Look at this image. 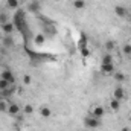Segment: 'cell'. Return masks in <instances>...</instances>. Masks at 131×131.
I'll return each instance as SVG.
<instances>
[{"instance_id": "4316f807", "label": "cell", "mask_w": 131, "mask_h": 131, "mask_svg": "<svg viewBox=\"0 0 131 131\" xmlns=\"http://www.w3.org/2000/svg\"><path fill=\"white\" fill-rule=\"evenodd\" d=\"M2 38H3V32H2V31H0V40H2Z\"/></svg>"}, {"instance_id": "277c9868", "label": "cell", "mask_w": 131, "mask_h": 131, "mask_svg": "<svg viewBox=\"0 0 131 131\" xmlns=\"http://www.w3.org/2000/svg\"><path fill=\"white\" fill-rule=\"evenodd\" d=\"M128 8L124 6V5H116L114 6V14L119 17V18H128Z\"/></svg>"}, {"instance_id": "6da1fadb", "label": "cell", "mask_w": 131, "mask_h": 131, "mask_svg": "<svg viewBox=\"0 0 131 131\" xmlns=\"http://www.w3.org/2000/svg\"><path fill=\"white\" fill-rule=\"evenodd\" d=\"M101 125H102V119H98L92 114L84 117V127L89 130H98V128H101Z\"/></svg>"}, {"instance_id": "3957f363", "label": "cell", "mask_w": 131, "mask_h": 131, "mask_svg": "<svg viewBox=\"0 0 131 131\" xmlns=\"http://www.w3.org/2000/svg\"><path fill=\"white\" fill-rule=\"evenodd\" d=\"M9 116H12V117H15V116H18L20 113H21V107L17 104V102H9V105H8V111H6Z\"/></svg>"}, {"instance_id": "7402d4cb", "label": "cell", "mask_w": 131, "mask_h": 131, "mask_svg": "<svg viewBox=\"0 0 131 131\" xmlns=\"http://www.w3.org/2000/svg\"><path fill=\"white\" fill-rule=\"evenodd\" d=\"M31 82H32V78H31L29 75H25V76H23V84H25V85H29Z\"/></svg>"}, {"instance_id": "2e32d148", "label": "cell", "mask_w": 131, "mask_h": 131, "mask_svg": "<svg viewBox=\"0 0 131 131\" xmlns=\"http://www.w3.org/2000/svg\"><path fill=\"white\" fill-rule=\"evenodd\" d=\"M73 8L75 9H84L85 8V0H73Z\"/></svg>"}, {"instance_id": "603a6c76", "label": "cell", "mask_w": 131, "mask_h": 131, "mask_svg": "<svg viewBox=\"0 0 131 131\" xmlns=\"http://www.w3.org/2000/svg\"><path fill=\"white\" fill-rule=\"evenodd\" d=\"M6 21H8V15L2 12V14H0V25H3V23H6Z\"/></svg>"}, {"instance_id": "7c38bea8", "label": "cell", "mask_w": 131, "mask_h": 131, "mask_svg": "<svg viewBox=\"0 0 131 131\" xmlns=\"http://www.w3.org/2000/svg\"><path fill=\"white\" fill-rule=\"evenodd\" d=\"M113 76H114V81H116V82H125V81H127V76H125V73H122V72H114Z\"/></svg>"}, {"instance_id": "8fae6325", "label": "cell", "mask_w": 131, "mask_h": 131, "mask_svg": "<svg viewBox=\"0 0 131 131\" xmlns=\"http://www.w3.org/2000/svg\"><path fill=\"white\" fill-rule=\"evenodd\" d=\"M101 72L105 73V75L114 73V63L113 64H101Z\"/></svg>"}, {"instance_id": "9c48e42d", "label": "cell", "mask_w": 131, "mask_h": 131, "mask_svg": "<svg viewBox=\"0 0 131 131\" xmlns=\"http://www.w3.org/2000/svg\"><path fill=\"white\" fill-rule=\"evenodd\" d=\"M114 63V57H113V53H110V52H107L105 55H102V60H101V64H113Z\"/></svg>"}, {"instance_id": "484cf974", "label": "cell", "mask_w": 131, "mask_h": 131, "mask_svg": "<svg viewBox=\"0 0 131 131\" xmlns=\"http://www.w3.org/2000/svg\"><path fill=\"white\" fill-rule=\"evenodd\" d=\"M128 20H130V21H131V11H130V12H128Z\"/></svg>"}, {"instance_id": "52a82bcc", "label": "cell", "mask_w": 131, "mask_h": 131, "mask_svg": "<svg viewBox=\"0 0 131 131\" xmlns=\"http://www.w3.org/2000/svg\"><path fill=\"white\" fill-rule=\"evenodd\" d=\"M0 31L5 35H11V34L14 32V23L12 21H6V23L0 25Z\"/></svg>"}, {"instance_id": "5b68a950", "label": "cell", "mask_w": 131, "mask_h": 131, "mask_svg": "<svg viewBox=\"0 0 131 131\" xmlns=\"http://www.w3.org/2000/svg\"><path fill=\"white\" fill-rule=\"evenodd\" d=\"M0 78H2V79H5V81H8L11 85L15 82V76H14V73H12L9 69H3V70H2V73H0Z\"/></svg>"}, {"instance_id": "d4e9b609", "label": "cell", "mask_w": 131, "mask_h": 131, "mask_svg": "<svg viewBox=\"0 0 131 131\" xmlns=\"http://www.w3.org/2000/svg\"><path fill=\"white\" fill-rule=\"evenodd\" d=\"M128 122H130V124H131V113H130V114H128Z\"/></svg>"}, {"instance_id": "ffe728a7", "label": "cell", "mask_w": 131, "mask_h": 131, "mask_svg": "<svg viewBox=\"0 0 131 131\" xmlns=\"http://www.w3.org/2000/svg\"><path fill=\"white\" fill-rule=\"evenodd\" d=\"M3 44L8 46V47H11V46H12V38H11L9 35H5V37H3Z\"/></svg>"}, {"instance_id": "cb8c5ba5", "label": "cell", "mask_w": 131, "mask_h": 131, "mask_svg": "<svg viewBox=\"0 0 131 131\" xmlns=\"http://www.w3.org/2000/svg\"><path fill=\"white\" fill-rule=\"evenodd\" d=\"M122 131H131V128H130V127H124V128H122Z\"/></svg>"}, {"instance_id": "7a4b0ae2", "label": "cell", "mask_w": 131, "mask_h": 131, "mask_svg": "<svg viewBox=\"0 0 131 131\" xmlns=\"http://www.w3.org/2000/svg\"><path fill=\"white\" fill-rule=\"evenodd\" d=\"M89 114H92V116H95V117H98V119H102L104 116H105V108H104V105H101V104H95L92 108H90V113Z\"/></svg>"}, {"instance_id": "8992f818", "label": "cell", "mask_w": 131, "mask_h": 131, "mask_svg": "<svg viewBox=\"0 0 131 131\" xmlns=\"http://www.w3.org/2000/svg\"><path fill=\"white\" fill-rule=\"evenodd\" d=\"M125 96H127V93H125V89H124L122 85L114 87V90H113V98L117 99V101H124Z\"/></svg>"}, {"instance_id": "9a60e30c", "label": "cell", "mask_w": 131, "mask_h": 131, "mask_svg": "<svg viewBox=\"0 0 131 131\" xmlns=\"http://www.w3.org/2000/svg\"><path fill=\"white\" fill-rule=\"evenodd\" d=\"M21 111H23V114H26V116H31V114H34V107L31 105V104H26V105L21 108Z\"/></svg>"}, {"instance_id": "44dd1931", "label": "cell", "mask_w": 131, "mask_h": 131, "mask_svg": "<svg viewBox=\"0 0 131 131\" xmlns=\"http://www.w3.org/2000/svg\"><path fill=\"white\" fill-rule=\"evenodd\" d=\"M44 41H46V37H44V35H41V34H40V35H37V37H35V43H37V44H43Z\"/></svg>"}, {"instance_id": "ac0fdd59", "label": "cell", "mask_w": 131, "mask_h": 131, "mask_svg": "<svg viewBox=\"0 0 131 131\" xmlns=\"http://www.w3.org/2000/svg\"><path fill=\"white\" fill-rule=\"evenodd\" d=\"M8 105H9V102H6L5 99H0V113H6L8 111Z\"/></svg>"}, {"instance_id": "30bf717a", "label": "cell", "mask_w": 131, "mask_h": 131, "mask_svg": "<svg viewBox=\"0 0 131 131\" xmlns=\"http://www.w3.org/2000/svg\"><path fill=\"white\" fill-rule=\"evenodd\" d=\"M108 105H110V110L111 111H119L121 110V101H117V99H114V98L110 99Z\"/></svg>"}, {"instance_id": "e0dca14e", "label": "cell", "mask_w": 131, "mask_h": 131, "mask_svg": "<svg viewBox=\"0 0 131 131\" xmlns=\"http://www.w3.org/2000/svg\"><path fill=\"white\" fill-rule=\"evenodd\" d=\"M20 5V0H6V6L11 9H17Z\"/></svg>"}, {"instance_id": "4fadbf2b", "label": "cell", "mask_w": 131, "mask_h": 131, "mask_svg": "<svg viewBox=\"0 0 131 131\" xmlns=\"http://www.w3.org/2000/svg\"><path fill=\"white\" fill-rule=\"evenodd\" d=\"M105 49H107V52L111 53V52L116 49V43H114L113 40H107V41H105Z\"/></svg>"}, {"instance_id": "ba28073f", "label": "cell", "mask_w": 131, "mask_h": 131, "mask_svg": "<svg viewBox=\"0 0 131 131\" xmlns=\"http://www.w3.org/2000/svg\"><path fill=\"white\" fill-rule=\"evenodd\" d=\"M40 114H41V117L49 119V117H52V116H53V111H52V108H50V107L43 105V107H40Z\"/></svg>"}, {"instance_id": "d6986e66", "label": "cell", "mask_w": 131, "mask_h": 131, "mask_svg": "<svg viewBox=\"0 0 131 131\" xmlns=\"http://www.w3.org/2000/svg\"><path fill=\"white\" fill-rule=\"evenodd\" d=\"M122 53L125 55V57H131V44H124V47H122Z\"/></svg>"}, {"instance_id": "5bb4252c", "label": "cell", "mask_w": 131, "mask_h": 131, "mask_svg": "<svg viewBox=\"0 0 131 131\" xmlns=\"http://www.w3.org/2000/svg\"><path fill=\"white\" fill-rule=\"evenodd\" d=\"M9 89H11V84H9L8 81H5V79L0 78V93H3V92H6V90H9Z\"/></svg>"}]
</instances>
